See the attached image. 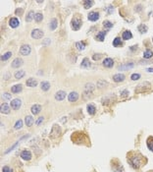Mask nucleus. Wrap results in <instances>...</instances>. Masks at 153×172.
Returning <instances> with one entry per match:
<instances>
[{
	"label": "nucleus",
	"instance_id": "obj_44",
	"mask_svg": "<svg viewBox=\"0 0 153 172\" xmlns=\"http://www.w3.org/2000/svg\"><path fill=\"white\" fill-rule=\"evenodd\" d=\"M100 57H101V54H99V55H93V60H98V59H100Z\"/></svg>",
	"mask_w": 153,
	"mask_h": 172
},
{
	"label": "nucleus",
	"instance_id": "obj_20",
	"mask_svg": "<svg viewBox=\"0 0 153 172\" xmlns=\"http://www.w3.org/2000/svg\"><path fill=\"white\" fill-rule=\"evenodd\" d=\"M87 109L88 114H90V115H94L96 112V107L94 106V104H88Z\"/></svg>",
	"mask_w": 153,
	"mask_h": 172
},
{
	"label": "nucleus",
	"instance_id": "obj_46",
	"mask_svg": "<svg viewBox=\"0 0 153 172\" xmlns=\"http://www.w3.org/2000/svg\"><path fill=\"white\" fill-rule=\"evenodd\" d=\"M22 13H23V9H17V10H16V14L21 15Z\"/></svg>",
	"mask_w": 153,
	"mask_h": 172
},
{
	"label": "nucleus",
	"instance_id": "obj_7",
	"mask_svg": "<svg viewBox=\"0 0 153 172\" xmlns=\"http://www.w3.org/2000/svg\"><path fill=\"white\" fill-rule=\"evenodd\" d=\"M78 98H79V94L76 93V92H72V93L69 94V96H68V99H69V101H71V102L76 101V100H78Z\"/></svg>",
	"mask_w": 153,
	"mask_h": 172
},
{
	"label": "nucleus",
	"instance_id": "obj_27",
	"mask_svg": "<svg viewBox=\"0 0 153 172\" xmlns=\"http://www.w3.org/2000/svg\"><path fill=\"white\" fill-rule=\"evenodd\" d=\"M25 75H26V72L24 70H19V71H17L15 73V78L16 79H22Z\"/></svg>",
	"mask_w": 153,
	"mask_h": 172
},
{
	"label": "nucleus",
	"instance_id": "obj_42",
	"mask_svg": "<svg viewBox=\"0 0 153 172\" xmlns=\"http://www.w3.org/2000/svg\"><path fill=\"white\" fill-rule=\"evenodd\" d=\"M105 11H106L108 14H111V13H113V11H114V8H113L112 6H108V7L105 9Z\"/></svg>",
	"mask_w": 153,
	"mask_h": 172
},
{
	"label": "nucleus",
	"instance_id": "obj_31",
	"mask_svg": "<svg viewBox=\"0 0 153 172\" xmlns=\"http://www.w3.org/2000/svg\"><path fill=\"white\" fill-rule=\"evenodd\" d=\"M33 18H34V14H33V11H30V12L28 13L27 17H26V21H27V22H31V21H32Z\"/></svg>",
	"mask_w": 153,
	"mask_h": 172
},
{
	"label": "nucleus",
	"instance_id": "obj_43",
	"mask_svg": "<svg viewBox=\"0 0 153 172\" xmlns=\"http://www.w3.org/2000/svg\"><path fill=\"white\" fill-rule=\"evenodd\" d=\"M43 120H44V118L41 116V117H39L38 119H37V121H36V125H40V123H42L43 122Z\"/></svg>",
	"mask_w": 153,
	"mask_h": 172
},
{
	"label": "nucleus",
	"instance_id": "obj_38",
	"mask_svg": "<svg viewBox=\"0 0 153 172\" xmlns=\"http://www.w3.org/2000/svg\"><path fill=\"white\" fill-rule=\"evenodd\" d=\"M138 31L142 34V33H146L147 32V27H146V25H140L139 27H138Z\"/></svg>",
	"mask_w": 153,
	"mask_h": 172
},
{
	"label": "nucleus",
	"instance_id": "obj_15",
	"mask_svg": "<svg viewBox=\"0 0 153 172\" xmlns=\"http://www.w3.org/2000/svg\"><path fill=\"white\" fill-rule=\"evenodd\" d=\"M0 108H1V109H0V110H1V113H3V114H8L10 112V106L7 103H2Z\"/></svg>",
	"mask_w": 153,
	"mask_h": 172
},
{
	"label": "nucleus",
	"instance_id": "obj_48",
	"mask_svg": "<svg viewBox=\"0 0 153 172\" xmlns=\"http://www.w3.org/2000/svg\"><path fill=\"white\" fill-rule=\"evenodd\" d=\"M46 43H50V39H47L46 41H44V42H43V45H45Z\"/></svg>",
	"mask_w": 153,
	"mask_h": 172
},
{
	"label": "nucleus",
	"instance_id": "obj_2",
	"mask_svg": "<svg viewBox=\"0 0 153 172\" xmlns=\"http://www.w3.org/2000/svg\"><path fill=\"white\" fill-rule=\"evenodd\" d=\"M130 163L133 168H138L141 165V158L137 155H133L130 157Z\"/></svg>",
	"mask_w": 153,
	"mask_h": 172
},
{
	"label": "nucleus",
	"instance_id": "obj_34",
	"mask_svg": "<svg viewBox=\"0 0 153 172\" xmlns=\"http://www.w3.org/2000/svg\"><path fill=\"white\" fill-rule=\"evenodd\" d=\"M103 27H104L106 30H109V29H111V28L113 27V24H112L111 22H109V21H104V22H103Z\"/></svg>",
	"mask_w": 153,
	"mask_h": 172
},
{
	"label": "nucleus",
	"instance_id": "obj_4",
	"mask_svg": "<svg viewBox=\"0 0 153 172\" xmlns=\"http://www.w3.org/2000/svg\"><path fill=\"white\" fill-rule=\"evenodd\" d=\"M31 47H30V45H28V44H24V45H22L21 46V49H20V53L22 54V55H29L30 53H31Z\"/></svg>",
	"mask_w": 153,
	"mask_h": 172
},
{
	"label": "nucleus",
	"instance_id": "obj_8",
	"mask_svg": "<svg viewBox=\"0 0 153 172\" xmlns=\"http://www.w3.org/2000/svg\"><path fill=\"white\" fill-rule=\"evenodd\" d=\"M87 19L91 22H96L99 19V13L97 12H90L87 16Z\"/></svg>",
	"mask_w": 153,
	"mask_h": 172
},
{
	"label": "nucleus",
	"instance_id": "obj_33",
	"mask_svg": "<svg viewBox=\"0 0 153 172\" xmlns=\"http://www.w3.org/2000/svg\"><path fill=\"white\" fill-rule=\"evenodd\" d=\"M113 45L116 46V47L121 46V45H122V40H121V38H120V37H116V38L113 40Z\"/></svg>",
	"mask_w": 153,
	"mask_h": 172
},
{
	"label": "nucleus",
	"instance_id": "obj_25",
	"mask_svg": "<svg viewBox=\"0 0 153 172\" xmlns=\"http://www.w3.org/2000/svg\"><path fill=\"white\" fill-rule=\"evenodd\" d=\"M153 56V52H152V50H150V49H146L145 51H144V53H143V57L145 58V59H149V58H151Z\"/></svg>",
	"mask_w": 153,
	"mask_h": 172
},
{
	"label": "nucleus",
	"instance_id": "obj_14",
	"mask_svg": "<svg viewBox=\"0 0 153 172\" xmlns=\"http://www.w3.org/2000/svg\"><path fill=\"white\" fill-rule=\"evenodd\" d=\"M40 110H41V106H40L39 104H34V105H33L32 108H31V111H32V113H33V115L38 114V113L40 112Z\"/></svg>",
	"mask_w": 153,
	"mask_h": 172
},
{
	"label": "nucleus",
	"instance_id": "obj_47",
	"mask_svg": "<svg viewBox=\"0 0 153 172\" xmlns=\"http://www.w3.org/2000/svg\"><path fill=\"white\" fill-rule=\"evenodd\" d=\"M146 71L150 72V73H153V68H148V69H146Z\"/></svg>",
	"mask_w": 153,
	"mask_h": 172
},
{
	"label": "nucleus",
	"instance_id": "obj_41",
	"mask_svg": "<svg viewBox=\"0 0 153 172\" xmlns=\"http://www.w3.org/2000/svg\"><path fill=\"white\" fill-rule=\"evenodd\" d=\"M3 98H4V99H7V100H10V99H11V95L8 94V93H4V94H3Z\"/></svg>",
	"mask_w": 153,
	"mask_h": 172
},
{
	"label": "nucleus",
	"instance_id": "obj_9",
	"mask_svg": "<svg viewBox=\"0 0 153 172\" xmlns=\"http://www.w3.org/2000/svg\"><path fill=\"white\" fill-rule=\"evenodd\" d=\"M114 65V61L112 58H105L104 61H103V66L106 67V68H112Z\"/></svg>",
	"mask_w": 153,
	"mask_h": 172
},
{
	"label": "nucleus",
	"instance_id": "obj_32",
	"mask_svg": "<svg viewBox=\"0 0 153 172\" xmlns=\"http://www.w3.org/2000/svg\"><path fill=\"white\" fill-rule=\"evenodd\" d=\"M42 19H43V16H42L41 13H36V14H34V21H35V22L39 23V22L42 21Z\"/></svg>",
	"mask_w": 153,
	"mask_h": 172
},
{
	"label": "nucleus",
	"instance_id": "obj_6",
	"mask_svg": "<svg viewBox=\"0 0 153 172\" xmlns=\"http://www.w3.org/2000/svg\"><path fill=\"white\" fill-rule=\"evenodd\" d=\"M32 152L30 151V150H28V149H25V150H23L22 152H21V157L24 159V160H30L31 158H32Z\"/></svg>",
	"mask_w": 153,
	"mask_h": 172
},
{
	"label": "nucleus",
	"instance_id": "obj_26",
	"mask_svg": "<svg viewBox=\"0 0 153 172\" xmlns=\"http://www.w3.org/2000/svg\"><path fill=\"white\" fill-rule=\"evenodd\" d=\"M81 67H82V68H89V67H90V62H89V60H88L87 58H85V59L83 60L82 64H81Z\"/></svg>",
	"mask_w": 153,
	"mask_h": 172
},
{
	"label": "nucleus",
	"instance_id": "obj_23",
	"mask_svg": "<svg viewBox=\"0 0 153 172\" xmlns=\"http://www.w3.org/2000/svg\"><path fill=\"white\" fill-rule=\"evenodd\" d=\"M105 36H106V32H99L96 35V39L99 41H103L105 38Z\"/></svg>",
	"mask_w": 153,
	"mask_h": 172
},
{
	"label": "nucleus",
	"instance_id": "obj_16",
	"mask_svg": "<svg viewBox=\"0 0 153 172\" xmlns=\"http://www.w3.org/2000/svg\"><path fill=\"white\" fill-rule=\"evenodd\" d=\"M113 80H114V82H116V83L123 82V81L125 80V75H123V74H116V75L113 76Z\"/></svg>",
	"mask_w": 153,
	"mask_h": 172
},
{
	"label": "nucleus",
	"instance_id": "obj_3",
	"mask_svg": "<svg viewBox=\"0 0 153 172\" xmlns=\"http://www.w3.org/2000/svg\"><path fill=\"white\" fill-rule=\"evenodd\" d=\"M31 36L34 39H39V38H41L43 37V32L41 30H39V29H34V30L32 31Z\"/></svg>",
	"mask_w": 153,
	"mask_h": 172
},
{
	"label": "nucleus",
	"instance_id": "obj_18",
	"mask_svg": "<svg viewBox=\"0 0 153 172\" xmlns=\"http://www.w3.org/2000/svg\"><path fill=\"white\" fill-rule=\"evenodd\" d=\"M132 37V34L130 32V31H125L124 33H123V35H122V38L124 39V40H129V39H131Z\"/></svg>",
	"mask_w": 153,
	"mask_h": 172
},
{
	"label": "nucleus",
	"instance_id": "obj_1",
	"mask_svg": "<svg viewBox=\"0 0 153 172\" xmlns=\"http://www.w3.org/2000/svg\"><path fill=\"white\" fill-rule=\"evenodd\" d=\"M71 26H72V29L74 31H79L80 28L82 27V20L79 18V17H75L72 19V22H71Z\"/></svg>",
	"mask_w": 153,
	"mask_h": 172
},
{
	"label": "nucleus",
	"instance_id": "obj_21",
	"mask_svg": "<svg viewBox=\"0 0 153 172\" xmlns=\"http://www.w3.org/2000/svg\"><path fill=\"white\" fill-rule=\"evenodd\" d=\"M25 122H26V125H27L28 127H31V126L33 124V117H32V116H30V115L26 116Z\"/></svg>",
	"mask_w": 153,
	"mask_h": 172
},
{
	"label": "nucleus",
	"instance_id": "obj_12",
	"mask_svg": "<svg viewBox=\"0 0 153 172\" xmlns=\"http://www.w3.org/2000/svg\"><path fill=\"white\" fill-rule=\"evenodd\" d=\"M22 90H23V87H22L21 84L15 85V86H13V87L11 88V92H12L13 94H19V93L22 92Z\"/></svg>",
	"mask_w": 153,
	"mask_h": 172
},
{
	"label": "nucleus",
	"instance_id": "obj_5",
	"mask_svg": "<svg viewBox=\"0 0 153 172\" xmlns=\"http://www.w3.org/2000/svg\"><path fill=\"white\" fill-rule=\"evenodd\" d=\"M21 105H22V100L20 98H16L11 101V107L15 110H18L21 107Z\"/></svg>",
	"mask_w": 153,
	"mask_h": 172
},
{
	"label": "nucleus",
	"instance_id": "obj_39",
	"mask_svg": "<svg viewBox=\"0 0 153 172\" xmlns=\"http://www.w3.org/2000/svg\"><path fill=\"white\" fill-rule=\"evenodd\" d=\"M2 172H13V169L12 168H10V166H4L3 168H2Z\"/></svg>",
	"mask_w": 153,
	"mask_h": 172
},
{
	"label": "nucleus",
	"instance_id": "obj_24",
	"mask_svg": "<svg viewBox=\"0 0 153 172\" xmlns=\"http://www.w3.org/2000/svg\"><path fill=\"white\" fill-rule=\"evenodd\" d=\"M57 25H58V22H57V19H52L51 20V22H50V25H49V27H50V30L51 31H54L56 28H57Z\"/></svg>",
	"mask_w": 153,
	"mask_h": 172
},
{
	"label": "nucleus",
	"instance_id": "obj_36",
	"mask_svg": "<svg viewBox=\"0 0 153 172\" xmlns=\"http://www.w3.org/2000/svg\"><path fill=\"white\" fill-rule=\"evenodd\" d=\"M93 90H94V86H93L92 84H87V85L86 86V92L88 91V94H89L90 92H92Z\"/></svg>",
	"mask_w": 153,
	"mask_h": 172
},
{
	"label": "nucleus",
	"instance_id": "obj_13",
	"mask_svg": "<svg viewBox=\"0 0 153 172\" xmlns=\"http://www.w3.org/2000/svg\"><path fill=\"white\" fill-rule=\"evenodd\" d=\"M134 64L133 63H125V64H122L120 67H119V70H122V71H125V70H129V69H131L133 68Z\"/></svg>",
	"mask_w": 153,
	"mask_h": 172
},
{
	"label": "nucleus",
	"instance_id": "obj_40",
	"mask_svg": "<svg viewBox=\"0 0 153 172\" xmlns=\"http://www.w3.org/2000/svg\"><path fill=\"white\" fill-rule=\"evenodd\" d=\"M131 78V80H132V81H137V80H139L140 75H139V74H132Z\"/></svg>",
	"mask_w": 153,
	"mask_h": 172
},
{
	"label": "nucleus",
	"instance_id": "obj_37",
	"mask_svg": "<svg viewBox=\"0 0 153 172\" xmlns=\"http://www.w3.org/2000/svg\"><path fill=\"white\" fill-rule=\"evenodd\" d=\"M22 127H23V121H22V120H18V121L15 123L14 128H15L16 130H19V129H21Z\"/></svg>",
	"mask_w": 153,
	"mask_h": 172
},
{
	"label": "nucleus",
	"instance_id": "obj_10",
	"mask_svg": "<svg viewBox=\"0 0 153 172\" xmlns=\"http://www.w3.org/2000/svg\"><path fill=\"white\" fill-rule=\"evenodd\" d=\"M20 25V21L18 20V18H11L10 19V21H9V26L11 27V28H17L18 26Z\"/></svg>",
	"mask_w": 153,
	"mask_h": 172
},
{
	"label": "nucleus",
	"instance_id": "obj_19",
	"mask_svg": "<svg viewBox=\"0 0 153 172\" xmlns=\"http://www.w3.org/2000/svg\"><path fill=\"white\" fill-rule=\"evenodd\" d=\"M36 85H37V81H36L35 79H33V78H30V79L27 81V86H28V87L33 88V87H35Z\"/></svg>",
	"mask_w": 153,
	"mask_h": 172
},
{
	"label": "nucleus",
	"instance_id": "obj_28",
	"mask_svg": "<svg viewBox=\"0 0 153 172\" xmlns=\"http://www.w3.org/2000/svg\"><path fill=\"white\" fill-rule=\"evenodd\" d=\"M146 144H147V147H148V148H149L151 151H153V137H150V138H148V139H147V142H146Z\"/></svg>",
	"mask_w": 153,
	"mask_h": 172
},
{
	"label": "nucleus",
	"instance_id": "obj_30",
	"mask_svg": "<svg viewBox=\"0 0 153 172\" xmlns=\"http://www.w3.org/2000/svg\"><path fill=\"white\" fill-rule=\"evenodd\" d=\"M11 56H12V52H11V51H8V52L4 53V54L1 56V61H6V60H8Z\"/></svg>",
	"mask_w": 153,
	"mask_h": 172
},
{
	"label": "nucleus",
	"instance_id": "obj_17",
	"mask_svg": "<svg viewBox=\"0 0 153 172\" xmlns=\"http://www.w3.org/2000/svg\"><path fill=\"white\" fill-rule=\"evenodd\" d=\"M23 65V60L21 58H16L13 62H12V67L13 68H19L20 66Z\"/></svg>",
	"mask_w": 153,
	"mask_h": 172
},
{
	"label": "nucleus",
	"instance_id": "obj_11",
	"mask_svg": "<svg viewBox=\"0 0 153 172\" xmlns=\"http://www.w3.org/2000/svg\"><path fill=\"white\" fill-rule=\"evenodd\" d=\"M65 98H66V93L63 92V91H59V92L56 93V95H55V99L58 100V101H61V100H63V99H65Z\"/></svg>",
	"mask_w": 153,
	"mask_h": 172
},
{
	"label": "nucleus",
	"instance_id": "obj_45",
	"mask_svg": "<svg viewBox=\"0 0 153 172\" xmlns=\"http://www.w3.org/2000/svg\"><path fill=\"white\" fill-rule=\"evenodd\" d=\"M128 95H129V92H128V91H123L121 96H122V97H127Z\"/></svg>",
	"mask_w": 153,
	"mask_h": 172
},
{
	"label": "nucleus",
	"instance_id": "obj_22",
	"mask_svg": "<svg viewBox=\"0 0 153 172\" xmlns=\"http://www.w3.org/2000/svg\"><path fill=\"white\" fill-rule=\"evenodd\" d=\"M40 87H41V90L42 91H44V92H47L49 89H50V84L48 83V82H42L41 83V86H40Z\"/></svg>",
	"mask_w": 153,
	"mask_h": 172
},
{
	"label": "nucleus",
	"instance_id": "obj_49",
	"mask_svg": "<svg viewBox=\"0 0 153 172\" xmlns=\"http://www.w3.org/2000/svg\"><path fill=\"white\" fill-rule=\"evenodd\" d=\"M152 40H153V38H152Z\"/></svg>",
	"mask_w": 153,
	"mask_h": 172
},
{
	"label": "nucleus",
	"instance_id": "obj_35",
	"mask_svg": "<svg viewBox=\"0 0 153 172\" xmlns=\"http://www.w3.org/2000/svg\"><path fill=\"white\" fill-rule=\"evenodd\" d=\"M93 1H91V0H89V1H85L84 2V6H85V8L86 9H88V8H90L92 5H93Z\"/></svg>",
	"mask_w": 153,
	"mask_h": 172
},
{
	"label": "nucleus",
	"instance_id": "obj_29",
	"mask_svg": "<svg viewBox=\"0 0 153 172\" xmlns=\"http://www.w3.org/2000/svg\"><path fill=\"white\" fill-rule=\"evenodd\" d=\"M76 47L79 50H84L86 48V44L84 41H78V42H76Z\"/></svg>",
	"mask_w": 153,
	"mask_h": 172
}]
</instances>
